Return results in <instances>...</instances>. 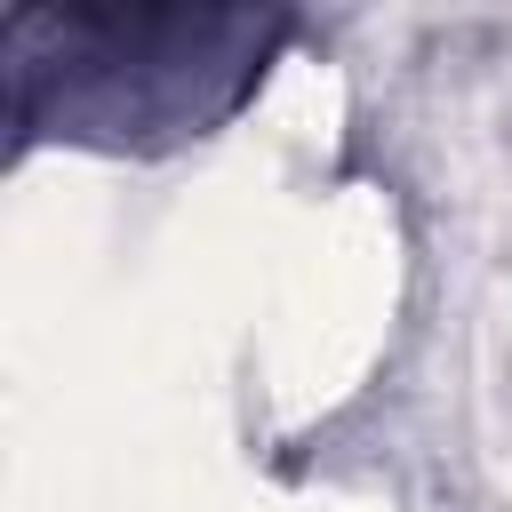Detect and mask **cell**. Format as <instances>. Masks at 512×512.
I'll use <instances>...</instances> for the list:
<instances>
[{
  "instance_id": "1",
  "label": "cell",
  "mask_w": 512,
  "mask_h": 512,
  "mask_svg": "<svg viewBox=\"0 0 512 512\" xmlns=\"http://www.w3.org/2000/svg\"><path fill=\"white\" fill-rule=\"evenodd\" d=\"M296 16L240 0H120V8H16L0 32L16 152L80 144L160 160L216 136L288 48Z\"/></svg>"
}]
</instances>
